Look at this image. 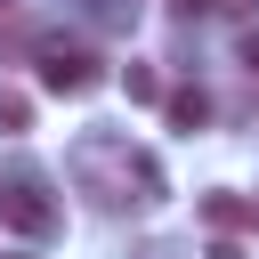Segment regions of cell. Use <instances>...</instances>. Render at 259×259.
<instances>
[{
	"label": "cell",
	"mask_w": 259,
	"mask_h": 259,
	"mask_svg": "<svg viewBox=\"0 0 259 259\" xmlns=\"http://www.w3.org/2000/svg\"><path fill=\"white\" fill-rule=\"evenodd\" d=\"M73 178L89 186L97 210H121V202H154L162 194V162L138 154L130 138H81L73 146Z\"/></svg>",
	"instance_id": "1"
},
{
	"label": "cell",
	"mask_w": 259,
	"mask_h": 259,
	"mask_svg": "<svg viewBox=\"0 0 259 259\" xmlns=\"http://www.w3.org/2000/svg\"><path fill=\"white\" fill-rule=\"evenodd\" d=\"M32 65H40V89H57V97H89V89L105 81V65H97L81 40H65V32H40V40H32Z\"/></svg>",
	"instance_id": "2"
},
{
	"label": "cell",
	"mask_w": 259,
	"mask_h": 259,
	"mask_svg": "<svg viewBox=\"0 0 259 259\" xmlns=\"http://www.w3.org/2000/svg\"><path fill=\"white\" fill-rule=\"evenodd\" d=\"M0 227H16L24 243H49V235L65 227V210H57V194H49L40 178H8V186H0Z\"/></svg>",
	"instance_id": "3"
},
{
	"label": "cell",
	"mask_w": 259,
	"mask_h": 259,
	"mask_svg": "<svg viewBox=\"0 0 259 259\" xmlns=\"http://www.w3.org/2000/svg\"><path fill=\"white\" fill-rule=\"evenodd\" d=\"M162 113H170V130H202L210 121V97L186 81V89H162Z\"/></svg>",
	"instance_id": "4"
},
{
	"label": "cell",
	"mask_w": 259,
	"mask_h": 259,
	"mask_svg": "<svg viewBox=\"0 0 259 259\" xmlns=\"http://www.w3.org/2000/svg\"><path fill=\"white\" fill-rule=\"evenodd\" d=\"M202 219H210L219 235H235V227L251 219V202H235V194H202Z\"/></svg>",
	"instance_id": "5"
},
{
	"label": "cell",
	"mask_w": 259,
	"mask_h": 259,
	"mask_svg": "<svg viewBox=\"0 0 259 259\" xmlns=\"http://www.w3.org/2000/svg\"><path fill=\"white\" fill-rule=\"evenodd\" d=\"M32 130V97L24 89H0V138H24Z\"/></svg>",
	"instance_id": "6"
},
{
	"label": "cell",
	"mask_w": 259,
	"mask_h": 259,
	"mask_svg": "<svg viewBox=\"0 0 259 259\" xmlns=\"http://www.w3.org/2000/svg\"><path fill=\"white\" fill-rule=\"evenodd\" d=\"M121 89H130V105H162V81H154V65H121Z\"/></svg>",
	"instance_id": "7"
},
{
	"label": "cell",
	"mask_w": 259,
	"mask_h": 259,
	"mask_svg": "<svg viewBox=\"0 0 259 259\" xmlns=\"http://www.w3.org/2000/svg\"><path fill=\"white\" fill-rule=\"evenodd\" d=\"M235 57H243V73H251V81H259V24H251V32H243V49H235Z\"/></svg>",
	"instance_id": "8"
},
{
	"label": "cell",
	"mask_w": 259,
	"mask_h": 259,
	"mask_svg": "<svg viewBox=\"0 0 259 259\" xmlns=\"http://www.w3.org/2000/svg\"><path fill=\"white\" fill-rule=\"evenodd\" d=\"M210 8H227V16H259V0H210Z\"/></svg>",
	"instance_id": "9"
},
{
	"label": "cell",
	"mask_w": 259,
	"mask_h": 259,
	"mask_svg": "<svg viewBox=\"0 0 259 259\" xmlns=\"http://www.w3.org/2000/svg\"><path fill=\"white\" fill-rule=\"evenodd\" d=\"M210 259H243V251H235V235H219V243H210Z\"/></svg>",
	"instance_id": "10"
},
{
	"label": "cell",
	"mask_w": 259,
	"mask_h": 259,
	"mask_svg": "<svg viewBox=\"0 0 259 259\" xmlns=\"http://www.w3.org/2000/svg\"><path fill=\"white\" fill-rule=\"evenodd\" d=\"M97 8H105V16H130V8H138V0H97Z\"/></svg>",
	"instance_id": "11"
}]
</instances>
